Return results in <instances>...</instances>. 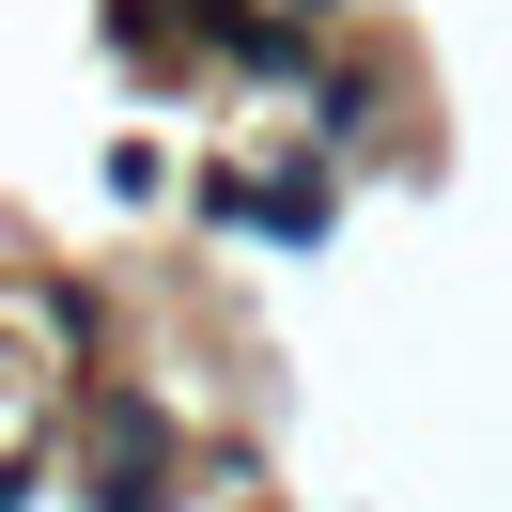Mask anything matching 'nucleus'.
Here are the masks:
<instances>
[{
	"label": "nucleus",
	"instance_id": "f257e3e1",
	"mask_svg": "<svg viewBox=\"0 0 512 512\" xmlns=\"http://www.w3.org/2000/svg\"><path fill=\"white\" fill-rule=\"evenodd\" d=\"M295 140H311V156H373V140H388V63H373V47H326V63H311V125H295Z\"/></svg>",
	"mask_w": 512,
	"mask_h": 512
},
{
	"label": "nucleus",
	"instance_id": "f03ea898",
	"mask_svg": "<svg viewBox=\"0 0 512 512\" xmlns=\"http://www.w3.org/2000/svg\"><path fill=\"white\" fill-rule=\"evenodd\" d=\"M202 47H218L233 78H295V94H311V63H326V32H295L280 0H202Z\"/></svg>",
	"mask_w": 512,
	"mask_h": 512
},
{
	"label": "nucleus",
	"instance_id": "7ed1b4c3",
	"mask_svg": "<svg viewBox=\"0 0 512 512\" xmlns=\"http://www.w3.org/2000/svg\"><path fill=\"white\" fill-rule=\"evenodd\" d=\"M249 233H264V249H326V233H342V187H326L311 140H295V171H264V187H249Z\"/></svg>",
	"mask_w": 512,
	"mask_h": 512
},
{
	"label": "nucleus",
	"instance_id": "20e7f679",
	"mask_svg": "<svg viewBox=\"0 0 512 512\" xmlns=\"http://www.w3.org/2000/svg\"><path fill=\"white\" fill-rule=\"evenodd\" d=\"M187 47H202V0H109V63L156 78V63H187Z\"/></svg>",
	"mask_w": 512,
	"mask_h": 512
},
{
	"label": "nucleus",
	"instance_id": "39448f33",
	"mask_svg": "<svg viewBox=\"0 0 512 512\" xmlns=\"http://www.w3.org/2000/svg\"><path fill=\"white\" fill-rule=\"evenodd\" d=\"M280 16H295V32H326V47H342V16H357V0H280Z\"/></svg>",
	"mask_w": 512,
	"mask_h": 512
}]
</instances>
